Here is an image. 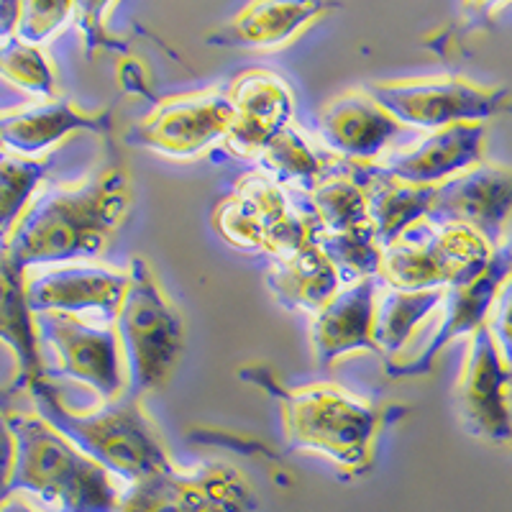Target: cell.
Instances as JSON below:
<instances>
[{
	"label": "cell",
	"mask_w": 512,
	"mask_h": 512,
	"mask_svg": "<svg viewBox=\"0 0 512 512\" xmlns=\"http://www.w3.org/2000/svg\"><path fill=\"white\" fill-rule=\"evenodd\" d=\"M0 512H47V510L36 505L31 497L21 495V492H6V495L0 497Z\"/></svg>",
	"instance_id": "33"
},
{
	"label": "cell",
	"mask_w": 512,
	"mask_h": 512,
	"mask_svg": "<svg viewBox=\"0 0 512 512\" xmlns=\"http://www.w3.org/2000/svg\"><path fill=\"white\" fill-rule=\"evenodd\" d=\"M52 167V157H16L0 149V244H6L8 233L26 210L34 192L39 190Z\"/></svg>",
	"instance_id": "29"
},
{
	"label": "cell",
	"mask_w": 512,
	"mask_h": 512,
	"mask_svg": "<svg viewBox=\"0 0 512 512\" xmlns=\"http://www.w3.org/2000/svg\"><path fill=\"white\" fill-rule=\"evenodd\" d=\"M36 341L41 359L49 351L54 359V372L85 384L103 402H111L126 392L121 349L113 326L95 323L88 318L62 313L34 315Z\"/></svg>",
	"instance_id": "9"
},
{
	"label": "cell",
	"mask_w": 512,
	"mask_h": 512,
	"mask_svg": "<svg viewBox=\"0 0 512 512\" xmlns=\"http://www.w3.org/2000/svg\"><path fill=\"white\" fill-rule=\"evenodd\" d=\"M0 80H6L21 93L31 95L34 103L36 100L62 98L57 72H54V64L47 57V52L16 39V36L0 44Z\"/></svg>",
	"instance_id": "28"
},
{
	"label": "cell",
	"mask_w": 512,
	"mask_h": 512,
	"mask_svg": "<svg viewBox=\"0 0 512 512\" xmlns=\"http://www.w3.org/2000/svg\"><path fill=\"white\" fill-rule=\"evenodd\" d=\"M510 282V244H500L495 249V256L489 267L479 274L477 280L469 282L464 287H451L443 295V318L438 323L436 331L431 333V338L425 341L423 349H418V354L410 361H392L387 367L390 377H420V374H428L436 364L438 354L446 349L451 341L461 336H472L477 328H482L487 323V315L495 305L497 295H500L502 287Z\"/></svg>",
	"instance_id": "17"
},
{
	"label": "cell",
	"mask_w": 512,
	"mask_h": 512,
	"mask_svg": "<svg viewBox=\"0 0 512 512\" xmlns=\"http://www.w3.org/2000/svg\"><path fill=\"white\" fill-rule=\"evenodd\" d=\"M292 451L331 459L341 472L364 474L392 405H374L338 384L272 387Z\"/></svg>",
	"instance_id": "4"
},
{
	"label": "cell",
	"mask_w": 512,
	"mask_h": 512,
	"mask_svg": "<svg viewBox=\"0 0 512 512\" xmlns=\"http://www.w3.org/2000/svg\"><path fill=\"white\" fill-rule=\"evenodd\" d=\"M495 249L472 228L423 218L384 246L377 277L402 292L464 287L489 267Z\"/></svg>",
	"instance_id": "6"
},
{
	"label": "cell",
	"mask_w": 512,
	"mask_h": 512,
	"mask_svg": "<svg viewBox=\"0 0 512 512\" xmlns=\"http://www.w3.org/2000/svg\"><path fill=\"white\" fill-rule=\"evenodd\" d=\"M351 175L364 190L369 226H372L379 249L390 246L402 231H408L413 223L423 221L431 213L436 187L392 180L377 172L372 164H356L351 167Z\"/></svg>",
	"instance_id": "21"
},
{
	"label": "cell",
	"mask_w": 512,
	"mask_h": 512,
	"mask_svg": "<svg viewBox=\"0 0 512 512\" xmlns=\"http://www.w3.org/2000/svg\"><path fill=\"white\" fill-rule=\"evenodd\" d=\"M233 108L226 146L233 157L254 159L280 128L295 118V98L280 75L269 70H246L226 88Z\"/></svg>",
	"instance_id": "18"
},
{
	"label": "cell",
	"mask_w": 512,
	"mask_h": 512,
	"mask_svg": "<svg viewBox=\"0 0 512 512\" xmlns=\"http://www.w3.org/2000/svg\"><path fill=\"white\" fill-rule=\"evenodd\" d=\"M72 3H21L18 8L16 39L41 47L57 34L72 16Z\"/></svg>",
	"instance_id": "31"
},
{
	"label": "cell",
	"mask_w": 512,
	"mask_h": 512,
	"mask_svg": "<svg viewBox=\"0 0 512 512\" xmlns=\"http://www.w3.org/2000/svg\"><path fill=\"white\" fill-rule=\"evenodd\" d=\"M29 397L39 418L47 420L59 436L103 466L123 487L169 472L175 466L157 425L141 408V400L126 392L111 402H100L88 413L67 408L52 387V379L31 390Z\"/></svg>",
	"instance_id": "3"
},
{
	"label": "cell",
	"mask_w": 512,
	"mask_h": 512,
	"mask_svg": "<svg viewBox=\"0 0 512 512\" xmlns=\"http://www.w3.org/2000/svg\"><path fill=\"white\" fill-rule=\"evenodd\" d=\"M443 295L446 290L402 292L392 290L384 282L379 285L377 297H374L372 344L374 354L382 356L387 367L410 344L418 326H423L425 320L441 308Z\"/></svg>",
	"instance_id": "26"
},
{
	"label": "cell",
	"mask_w": 512,
	"mask_h": 512,
	"mask_svg": "<svg viewBox=\"0 0 512 512\" xmlns=\"http://www.w3.org/2000/svg\"><path fill=\"white\" fill-rule=\"evenodd\" d=\"M123 272L126 292L111 326L121 349L126 395L141 400L164 390L175 374L185 349V323L144 256H131Z\"/></svg>",
	"instance_id": "5"
},
{
	"label": "cell",
	"mask_w": 512,
	"mask_h": 512,
	"mask_svg": "<svg viewBox=\"0 0 512 512\" xmlns=\"http://www.w3.org/2000/svg\"><path fill=\"white\" fill-rule=\"evenodd\" d=\"M267 287L282 308L315 315L341 290V280L326 254L310 239L282 259H269Z\"/></svg>",
	"instance_id": "24"
},
{
	"label": "cell",
	"mask_w": 512,
	"mask_h": 512,
	"mask_svg": "<svg viewBox=\"0 0 512 512\" xmlns=\"http://www.w3.org/2000/svg\"><path fill=\"white\" fill-rule=\"evenodd\" d=\"M313 244L333 264L338 280H341V287L354 285V282L377 277L379 274L382 249H379L377 239H374L372 226L356 228V231L346 233L313 231Z\"/></svg>",
	"instance_id": "30"
},
{
	"label": "cell",
	"mask_w": 512,
	"mask_h": 512,
	"mask_svg": "<svg viewBox=\"0 0 512 512\" xmlns=\"http://www.w3.org/2000/svg\"><path fill=\"white\" fill-rule=\"evenodd\" d=\"M13 469V436L8 425V413L0 410V497L8 492V479Z\"/></svg>",
	"instance_id": "32"
},
{
	"label": "cell",
	"mask_w": 512,
	"mask_h": 512,
	"mask_svg": "<svg viewBox=\"0 0 512 512\" xmlns=\"http://www.w3.org/2000/svg\"><path fill=\"white\" fill-rule=\"evenodd\" d=\"M315 134L326 152L356 167L372 164L392 146L415 139L418 131L400 126L364 88H351L323 105Z\"/></svg>",
	"instance_id": "15"
},
{
	"label": "cell",
	"mask_w": 512,
	"mask_h": 512,
	"mask_svg": "<svg viewBox=\"0 0 512 512\" xmlns=\"http://www.w3.org/2000/svg\"><path fill=\"white\" fill-rule=\"evenodd\" d=\"M351 167L303 192L318 233H346L369 226L367 198L356 177L351 175Z\"/></svg>",
	"instance_id": "27"
},
{
	"label": "cell",
	"mask_w": 512,
	"mask_h": 512,
	"mask_svg": "<svg viewBox=\"0 0 512 512\" xmlns=\"http://www.w3.org/2000/svg\"><path fill=\"white\" fill-rule=\"evenodd\" d=\"M103 111H82L72 100H36L8 113H0V149L16 157H44L57 141L75 131L103 134L111 126Z\"/></svg>",
	"instance_id": "19"
},
{
	"label": "cell",
	"mask_w": 512,
	"mask_h": 512,
	"mask_svg": "<svg viewBox=\"0 0 512 512\" xmlns=\"http://www.w3.org/2000/svg\"><path fill=\"white\" fill-rule=\"evenodd\" d=\"M0 44H3V39H0Z\"/></svg>",
	"instance_id": "35"
},
{
	"label": "cell",
	"mask_w": 512,
	"mask_h": 512,
	"mask_svg": "<svg viewBox=\"0 0 512 512\" xmlns=\"http://www.w3.org/2000/svg\"><path fill=\"white\" fill-rule=\"evenodd\" d=\"M328 11L326 3H249L223 26V44L272 52L297 39Z\"/></svg>",
	"instance_id": "25"
},
{
	"label": "cell",
	"mask_w": 512,
	"mask_h": 512,
	"mask_svg": "<svg viewBox=\"0 0 512 512\" xmlns=\"http://www.w3.org/2000/svg\"><path fill=\"white\" fill-rule=\"evenodd\" d=\"M13 469L8 492L47 512H118L123 484L82 454L36 413H8Z\"/></svg>",
	"instance_id": "2"
},
{
	"label": "cell",
	"mask_w": 512,
	"mask_h": 512,
	"mask_svg": "<svg viewBox=\"0 0 512 512\" xmlns=\"http://www.w3.org/2000/svg\"><path fill=\"white\" fill-rule=\"evenodd\" d=\"M233 121L226 88L195 90L164 98L146 113L128 141L167 159H195L223 146Z\"/></svg>",
	"instance_id": "10"
},
{
	"label": "cell",
	"mask_w": 512,
	"mask_h": 512,
	"mask_svg": "<svg viewBox=\"0 0 512 512\" xmlns=\"http://www.w3.org/2000/svg\"><path fill=\"white\" fill-rule=\"evenodd\" d=\"M400 126L428 134L451 123H487L507 108L505 88H482L466 77H413L364 85Z\"/></svg>",
	"instance_id": "8"
},
{
	"label": "cell",
	"mask_w": 512,
	"mask_h": 512,
	"mask_svg": "<svg viewBox=\"0 0 512 512\" xmlns=\"http://www.w3.org/2000/svg\"><path fill=\"white\" fill-rule=\"evenodd\" d=\"M487 123H451L397 144L377 157L372 167L408 185L438 187L464 169L484 162Z\"/></svg>",
	"instance_id": "14"
},
{
	"label": "cell",
	"mask_w": 512,
	"mask_h": 512,
	"mask_svg": "<svg viewBox=\"0 0 512 512\" xmlns=\"http://www.w3.org/2000/svg\"><path fill=\"white\" fill-rule=\"evenodd\" d=\"M0 341L16 356L18 377L13 392H31L49 382L39 341H36L34 315L26 305L24 272L8 262L3 244H0Z\"/></svg>",
	"instance_id": "23"
},
{
	"label": "cell",
	"mask_w": 512,
	"mask_h": 512,
	"mask_svg": "<svg viewBox=\"0 0 512 512\" xmlns=\"http://www.w3.org/2000/svg\"><path fill=\"white\" fill-rule=\"evenodd\" d=\"M456 408L469 436L492 446L510 443V359L487 326L469 336L464 369L456 382Z\"/></svg>",
	"instance_id": "12"
},
{
	"label": "cell",
	"mask_w": 512,
	"mask_h": 512,
	"mask_svg": "<svg viewBox=\"0 0 512 512\" xmlns=\"http://www.w3.org/2000/svg\"><path fill=\"white\" fill-rule=\"evenodd\" d=\"M126 292V272L95 262L49 264L24 272V295L31 315L62 313L98 318L111 326Z\"/></svg>",
	"instance_id": "13"
},
{
	"label": "cell",
	"mask_w": 512,
	"mask_h": 512,
	"mask_svg": "<svg viewBox=\"0 0 512 512\" xmlns=\"http://www.w3.org/2000/svg\"><path fill=\"white\" fill-rule=\"evenodd\" d=\"M254 497L241 472L228 464L177 469L123 487L118 512H251Z\"/></svg>",
	"instance_id": "11"
},
{
	"label": "cell",
	"mask_w": 512,
	"mask_h": 512,
	"mask_svg": "<svg viewBox=\"0 0 512 512\" xmlns=\"http://www.w3.org/2000/svg\"><path fill=\"white\" fill-rule=\"evenodd\" d=\"M0 410L11 413L13 410V390H0Z\"/></svg>",
	"instance_id": "34"
},
{
	"label": "cell",
	"mask_w": 512,
	"mask_h": 512,
	"mask_svg": "<svg viewBox=\"0 0 512 512\" xmlns=\"http://www.w3.org/2000/svg\"><path fill=\"white\" fill-rule=\"evenodd\" d=\"M213 228L236 249L282 259L313 239L315 221L303 192L254 169L216 205Z\"/></svg>",
	"instance_id": "7"
},
{
	"label": "cell",
	"mask_w": 512,
	"mask_h": 512,
	"mask_svg": "<svg viewBox=\"0 0 512 512\" xmlns=\"http://www.w3.org/2000/svg\"><path fill=\"white\" fill-rule=\"evenodd\" d=\"M512 172L507 164L479 162L436 187L428 221L456 223L477 231L492 246L507 241Z\"/></svg>",
	"instance_id": "16"
},
{
	"label": "cell",
	"mask_w": 512,
	"mask_h": 512,
	"mask_svg": "<svg viewBox=\"0 0 512 512\" xmlns=\"http://www.w3.org/2000/svg\"><path fill=\"white\" fill-rule=\"evenodd\" d=\"M131 200L134 187L123 164H108L75 185H41L3 244L8 262L21 272L95 262L126 221Z\"/></svg>",
	"instance_id": "1"
},
{
	"label": "cell",
	"mask_w": 512,
	"mask_h": 512,
	"mask_svg": "<svg viewBox=\"0 0 512 512\" xmlns=\"http://www.w3.org/2000/svg\"><path fill=\"white\" fill-rule=\"evenodd\" d=\"M256 169L295 192L313 190L326 177L338 175L351 164L341 162L320 146L318 139L308 136L295 121L280 128L264 149L254 157Z\"/></svg>",
	"instance_id": "22"
},
{
	"label": "cell",
	"mask_w": 512,
	"mask_h": 512,
	"mask_svg": "<svg viewBox=\"0 0 512 512\" xmlns=\"http://www.w3.org/2000/svg\"><path fill=\"white\" fill-rule=\"evenodd\" d=\"M379 277H367L346 285L333 295L326 308H320L310 320V346L315 367H333L341 356L354 351H374L372 315Z\"/></svg>",
	"instance_id": "20"
}]
</instances>
